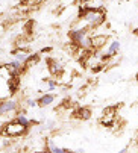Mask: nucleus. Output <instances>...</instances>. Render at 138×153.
<instances>
[{"label": "nucleus", "instance_id": "f257e3e1", "mask_svg": "<svg viewBox=\"0 0 138 153\" xmlns=\"http://www.w3.org/2000/svg\"><path fill=\"white\" fill-rule=\"evenodd\" d=\"M90 27H79V29H72L68 32V36H70L72 42L76 44L81 49H91V38L88 36Z\"/></svg>", "mask_w": 138, "mask_h": 153}, {"label": "nucleus", "instance_id": "f03ea898", "mask_svg": "<svg viewBox=\"0 0 138 153\" xmlns=\"http://www.w3.org/2000/svg\"><path fill=\"white\" fill-rule=\"evenodd\" d=\"M26 130H28L26 127H23L20 123H17V120H14V121H11V123H8L5 126L3 134L8 135V137H11V138H15V137H21L23 134L26 132Z\"/></svg>", "mask_w": 138, "mask_h": 153}, {"label": "nucleus", "instance_id": "7ed1b4c3", "mask_svg": "<svg viewBox=\"0 0 138 153\" xmlns=\"http://www.w3.org/2000/svg\"><path fill=\"white\" fill-rule=\"evenodd\" d=\"M119 50H120V42H119V41H112L111 44H109V47H108V53L103 55L102 59H103V61H108L109 58L116 56V55L119 53Z\"/></svg>", "mask_w": 138, "mask_h": 153}, {"label": "nucleus", "instance_id": "20e7f679", "mask_svg": "<svg viewBox=\"0 0 138 153\" xmlns=\"http://www.w3.org/2000/svg\"><path fill=\"white\" fill-rule=\"evenodd\" d=\"M75 117L79 120H88L91 117V111L88 108H78L75 111Z\"/></svg>", "mask_w": 138, "mask_h": 153}, {"label": "nucleus", "instance_id": "39448f33", "mask_svg": "<svg viewBox=\"0 0 138 153\" xmlns=\"http://www.w3.org/2000/svg\"><path fill=\"white\" fill-rule=\"evenodd\" d=\"M18 85H20V77L18 76H14L8 80V88H9V93L11 94H15L17 90H18Z\"/></svg>", "mask_w": 138, "mask_h": 153}, {"label": "nucleus", "instance_id": "423d86ee", "mask_svg": "<svg viewBox=\"0 0 138 153\" xmlns=\"http://www.w3.org/2000/svg\"><path fill=\"white\" fill-rule=\"evenodd\" d=\"M105 42H106V36H105V35L91 38V49H100Z\"/></svg>", "mask_w": 138, "mask_h": 153}, {"label": "nucleus", "instance_id": "0eeeda50", "mask_svg": "<svg viewBox=\"0 0 138 153\" xmlns=\"http://www.w3.org/2000/svg\"><path fill=\"white\" fill-rule=\"evenodd\" d=\"M53 100H55V96L53 94H44L43 97H40L37 100V105L38 106H49Z\"/></svg>", "mask_w": 138, "mask_h": 153}, {"label": "nucleus", "instance_id": "6e6552de", "mask_svg": "<svg viewBox=\"0 0 138 153\" xmlns=\"http://www.w3.org/2000/svg\"><path fill=\"white\" fill-rule=\"evenodd\" d=\"M47 64H49V70H50V73H52V74H58V73L61 71V65H59L56 61L49 59V61H47Z\"/></svg>", "mask_w": 138, "mask_h": 153}, {"label": "nucleus", "instance_id": "1a4fd4ad", "mask_svg": "<svg viewBox=\"0 0 138 153\" xmlns=\"http://www.w3.org/2000/svg\"><path fill=\"white\" fill-rule=\"evenodd\" d=\"M15 120H17V123H20L23 127H26V129H29L31 127V121L25 117V115H21V114H18L17 117H15Z\"/></svg>", "mask_w": 138, "mask_h": 153}, {"label": "nucleus", "instance_id": "9d476101", "mask_svg": "<svg viewBox=\"0 0 138 153\" xmlns=\"http://www.w3.org/2000/svg\"><path fill=\"white\" fill-rule=\"evenodd\" d=\"M49 152H50V153H64V149H62V147H58V146H55V144L52 143Z\"/></svg>", "mask_w": 138, "mask_h": 153}, {"label": "nucleus", "instance_id": "9b49d317", "mask_svg": "<svg viewBox=\"0 0 138 153\" xmlns=\"http://www.w3.org/2000/svg\"><path fill=\"white\" fill-rule=\"evenodd\" d=\"M56 88V82L55 80H49V90H55Z\"/></svg>", "mask_w": 138, "mask_h": 153}, {"label": "nucleus", "instance_id": "f8f14e48", "mask_svg": "<svg viewBox=\"0 0 138 153\" xmlns=\"http://www.w3.org/2000/svg\"><path fill=\"white\" fill-rule=\"evenodd\" d=\"M102 68H103V64H99L97 67H94V68H93V73H99Z\"/></svg>", "mask_w": 138, "mask_h": 153}, {"label": "nucleus", "instance_id": "ddd939ff", "mask_svg": "<svg viewBox=\"0 0 138 153\" xmlns=\"http://www.w3.org/2000/svg\"><path fill=\"white\" fill-rule=\"evenodd\" d=\"M79 2H81V5H82V3H88V2H93V0H79Z\"/></svg>", "mask_w": 138, "mask_h": 153}, {"label": "nucleus", "instance_id": "4468645a", "mask_svg": "<svg viewBox=\"0 0 138 153\" xmlns=\"http://www.w3.org/2000/svg\"><path fill=\"white\" fill-rule=\"evenodd\" d=\"M126 152H128V147H125V149H123V150H120L119 153H126Z\"/></svg>", "mask_w": 138, "mask_h": 153}]
</instances>
